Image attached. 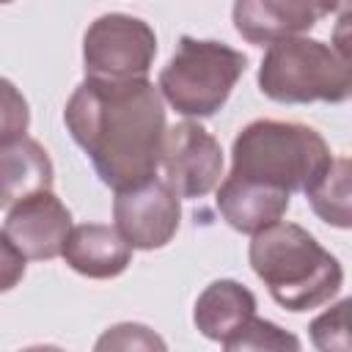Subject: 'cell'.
Instances as JSON below:
<instances>
[{
	"label": "cell",
	"instance_id": "obj_18",
	"mask_svg": "<svg viewBox=\"0 0 352 352\" xmlns=\"http://www.w3.org/2000/svg\"><path fill=\"white\" fill-rule=\"evenodd\" d=\"M94 352H168V344L148 324L118 322L96 338Z\"/></svg>",
	"mask_w": 352,
	"mask_h": 352
},
{
	"label": "cell",
	"instance_id": "obj_14",
	"mask_svg": "<svg viewBox=\"0 0 352 352\" xmlns=\"http://www.w3.org/2000/svg\"><path fill=\"white\" fill-rule=\"evenodd\" d=\"M52 160L33 138L0 143V204L14 206L22 198L52 190Z\"/></svg>",
	"mask_w": 352,
	"mask_h": 352
},
{
	"label": "cell",
	"instance_id": "obj_10",
	"mask_svg": "<svg viewBox=\"0 0 352 352\" xmlns=\"http://www.w3.org/2000/svg\"><path fill=\"white\" fill-rule=\"evenodd\" d=\"M338 11L336 3H302V0H239L231 8L236 33L256 44L272 47L286 38L308 33L324 14Z\"/></svg>",
	"mask_w": 352,
	"mask_h": 352
},
{
	"label": "cell",
	"instance_id": "obj_20",
	"mask_svg": "<svg viewBox=\"0 0 352 352\" xmlns=\"http://www.w3.org/2000/svg\"><path fill=\"white\" fill-rule=\"evenodd\" d=\"M336 14L338 16H336V25H333V36H330L333 50L352 63V3L338 6Z\"/></svg>",
	"mask_w": 352,
	"mask_h": 352
},
{
	"label": "cell",
	"instance_id": "obj_13",
	"mask_svg": "<svg viewBox=\"0 0 352 352\" xmlns=\"http://www.w3.org/2000/svg\"><path fill=\"white\" fill-rule=\"evenodd\" d=\"M256 316V297L239 280H212L195 300L192 322L198 333L209 341L226 344L236 330H242Z\"/></svg>",
	"mask_w": 352,
	"mask_h": 352
},
{
	"label": "cell",
	"instance_id": "obj_1",
	"mask_svg": "<svg viewBox=\"0 0 352 352\" xmlns=\"http://www.w3.org/2000/svg\"><path fill=\"white\" fill-rule=\"evenodd\" d=\"M63 124L91 160L99 182L113 192L138 190L157 179L168 121L165 99L148 77H85L63 107Z\"/></svg>",
	"mask_w": 352,
	"mask_h": 352
},
{
	"label": "cell",
	"instance_id": "obj_9",
	"mask_svg": "<svg viewBox=\"0 0 352 352\" xmlns=\"http://www.w3.org/2000/svg\"><path fill=\"white\" fill-rule=\"evenodd\" d=\"M72 228V212L52 190H47L8 206L0 236L28 261H50L63 256Z\"/></svg>",
	"mask_w": 352,
	"mask_h": 352
},
{
	"label": "cell",
	"instance_id": "obj_12",
	"mask_svg": "<svg viewBox=\"0 0 352 352\" xmlns=\"http://www.w3.org/2000/svg\"><path fill=\"white\" fill-rule=\"evenodd\" d=\"M132 245L118 234L116 226L104 223H80L72 228L66 248H63V261L85 278L94 280H107L121 275L132 264Z\"/></svg>",
	"mask_w": 352,
	"mask_h": 352
},
{
	"label": "cell",
	"instance_id": "obj_3",
	"mask_svg": "<svg viewBox=\"0 0 352 352\" xmlns=\"http://www.w3.org/2000/svg\"><path fill=\"white\" fill-rule=\"evenodd\" d=\"M333 162L324 138L297 121L258 118L239 129L231 146V176L267 184L280 192L308 195Z\"/></svg>",
	"mask_w": 352,
	"mask_h": 352
},
{
	"label": "cell",
	"instance_id": "obj_19",
	"mask_svg": "<svg viewBox=\"0 0 352 352\" xmlns=\"http://www.w3.org/2000/svg\"><path fill=\"white\" fill-rule=\"evenodd\" d=\"M28 102L16 94L11 80H3V135L0 143H11L25 138L28 129Z\"/></svg>",
	"mask_w": 352,
	"mask_h": 352
},
{
	"label": "cell",
	"instance_id": "obj_22",
	"mask_svg": "<svg viewBox=\"0 0 352 352\" xmlns=\"http://www.w3.org/2000/svg\"><path fill=\"white\" fill-rule=\"evenodd\" d=\"M19 352H66V349H60V346H55V344H33V346H25V349H19Z\"/></svg>",
	"mask_w": 352,
	"mask_h": 352
},
{
	"label": "cell",
	"instance_id": "obj_11",
	"mask_svg": "<svg viewBox=\"0 0 352 352\" xmlns=\"http://www.w3.org/2000/svg\"><path fill=\"white\" fill-rule=\"evenodd\" d=\"M214 204H217V212L223 214V220L234 231L256 236L258 231L280 223V217L286 214V209L292 204V195L228 173L217 187Z\"/></svg>",
	"mask_w": 352,
	"mask_h": 352
},
{
	"label": "cell",
	"instance_id": "obj_17",
	"mask_svg": "<svg viewBox=\"0 0 352 352\" xmlns=\"http://www.w3.org/2000/svg\"><path fill=\"white\" fill-rule=\"evenodd\" d=\"M308 336L319 352H352V297L322 311L308 324Z\"/></svg>",
	"mask_w": 352,
	"mask_h": 352
},
{
	"label": "cell",
	"instance_id": "obj_15",
	"mask_svg": "<svg viewBox=\"0 0 352 352\" xmlns=\"http://www.w3.org/2000/svg\"><path fill=\"white\" fill-rule=\"evenodd\" d=\"M305 198L322 223L352 228V157H333L327 173Z\"/></svg>",
	"mask_w": 352,
	"mask_h": 352
},
{
	"label": "cell",
	"instance_id": "obj_4",
	"mask_svg": "<svg viewBox=\"0 0 352 352\" xmlns=\"http://www.w3.org/2000/svg\"><path fill=\"white\" fill-rule=\"evenodd\" d=\"M258 91L280 104L352 99V63L333 44L297 36L267 47L258 66Z\"/></svg>",
	"mask_w": 352,
	"mask_h": 352
},
{
	"label": "cell",
	"instance_id": "obj_7",
	"mask_svg": "<svg viewBox=\"0 0 352 352\" xmlns=\"http://www.w3.org/2000/svg\"><path fill=\"white\" fill-rule=\"evenodd\" d=\"M162 170L179 198H204L220 187L223 148L198 121H179L165 135Z\"/></svg>",
	"mask_w": 352,
	"mask_h": 352
},
{
	"label": "cell",
	"instance_id": "obj_2",
	"mask_svg": "<svg viewBox=\"0 0 352 352\" xmlns=\"http://www.w3.org/2000/svg\"><path fill=\"white\" fill-rule=\"evenodd\" d=\"M248 258L270 297L294 314L324 305L344 283L341 261L297 223L280 220L258 231L250 239Z\"/></svg>",
	"mask_w": 352,
	"mask_h": 352
},
{
	"label": "cell",
	"instance_id": "obj_21",
	"mask_svg": "<svg viewBox=\"0 0 352 352\" xmlns=\"http://www.w3.org/2000/svg\"><path fill=\"white\" fill-rule=\"evenodd\" d=\"M0 261H3V292H8L22 275H25V256L0 236Z\"/></svg>",
	"mask_w": 352,
	"mask_h": 352
},
{
	"label": "cell",
	"instance_id": "obj_8",
	"mask_svg": "<svg viewBox=\"0 0 352 352\" xmlns=\"http://www.w3.org/2000/svg\"><path fill=\"white\" fill-rule=\"evenodd\" d=\"M113 220L118 234L135 250H160L179 231L182 204L176 190L157 176L146 187L116 192Z\"/></svg>",
	"mask_w": 352,
	"mask_h": 352
},
{
	"label": "cell",
	"instance_id": "obj_6",
	"mask_svg": "<svg viewBox=\"0 0 352 352\" xmlns=\"http://www.w3.org/2000/svg\"><path fill=\"white\" fill-rule=\"evenodd\" d=\"M157 55V33L129 14H102L82 36V63L91 80H146Z\"/></svg>",
	"mask_w": 352,
	"mask_h": 352
},
{
	"label": "cell",
	"instance_id": "obj_16",
	"mask_svg": "<svg viewBox=\"0 0 352 352\" xmlns=\"http://www.w3.org/2000/svg\"><path fill=\"white\" fill-rule=\"evenodd\" d=\"M223 352H302V344L292 330H283L270 319L253 316L223 344Z\"/></svg>",
	"mask_w": 352,
	"mask_h": 352
},
{
	"label": "cell",
	"instance_id": "obj_5",
	"mask_svg": "<svg viewBox=\"0 0 352 352\" xmlns=\"http://www.w3.org/2000/svg\"><path fill=\"white\" fill-rule=\"evenodd\" d=\"M245 52L214 38L182 36L157 77L162 99L187 118L214 116L245 74Z\"/></svg>",
	"mask_w": 352,
	"mask_h": 352
}]
</instances>
